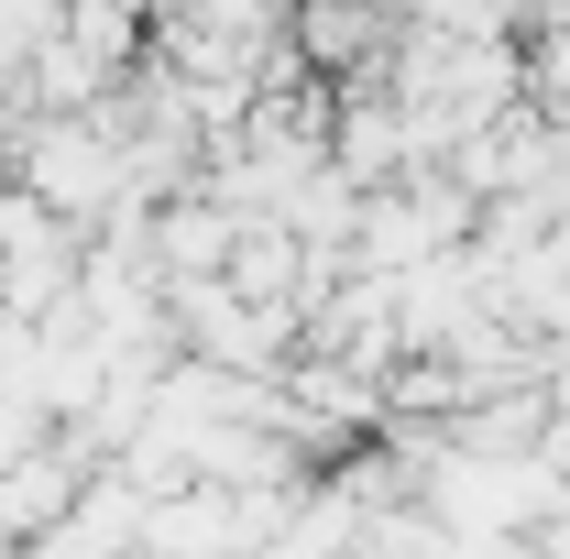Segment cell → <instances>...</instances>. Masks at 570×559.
<instances>
[{
  "instance_id": "obj_1",
  "label": "cell",
  "mask_w": 570,
  "mask_h": 559,
  "mask_svg": "<svg viewBox=\"0 0 570 559\" xmlns=\"http://www.w3.org/2000/svg\"><path fill=\"white\" fill-rule=\"evenodd\" d=\"M538 461L570 483V373H549V428H538Z\"/></svg>"
}]
</instances>
